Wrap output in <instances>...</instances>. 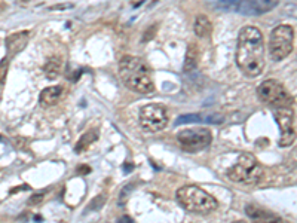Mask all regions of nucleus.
I'll return each mask as SVG.
<instances>
[{
  "mask_svg": "<svg viewBox=\"0 0 297 223\" xmlns=\"http://www.w3.org/2000/svg\"><path fill=\"white\" fill-rule=\"evenodd\" d=\"M236 64L244 76L255 77L264 68V42L257 27L247 25L239 31Z\"/></svg>",
  "mask_w": 297,
  "mask_h": 223,
  "instance_id": "f257e3e1",
  "label": "nucleus"
},
{
  "mask_svg": "<svg viewBox=\"0 0 297 223\" xmlns=\"http://www.w3.org/2000/svg\"><path fill=\"white\" fill-rule=\"evenodd\" d=\"M119 74L122 82L131 91L138 94H151L154 91V82L151 73L140 56L125 55L119 61Z\"/></svg>",
  "mask_w": 297,
  "mask_h": 223,
  "instance_id": "f03ea898",
  "label": "nucleus"
},
{
  "mask_svg": "<svg viewBox=\"0 0 297 223\" xmlns=\"http://www.w3.org/2000/svg\"><path fill=\"white\" fill-rule=\"evenodd\" d=\"M175 198L184 210L195 214H209L218 207V202L212 195L195 184L181 186L177 190Z\"/></svg>",
  "mask_w": 297,
  "mask_h": 223,
  "instance_id": "7ed1b4c3",
  "label": "nucleus"
},
{
  "mask_svg": "<svg viewBox=\"0 0 297 223\" xmlns=\"http://www.w3.org/2000/svg\"><path fill=\"white\" fill-rule=\"evenodd\" d=\"M227 177L236 183L257 184L263 177V168L251 153H242L238 158V162L229 168Z\"/></svg>",
  "mask_w": 297,
  "mask_h": 223,
  "instance_id": "20e7f679",
  "label": "nucleus"
},
{
  "mask_svg": "<svg viewBox=\"0 0 297 223\" xmlns=\"http://www.w3.org/2000/svg\"><path fill=\"white\" fill-rule=\"evenodd\" d=\"M257 94L263 103L269 104L273 109H293V97L285 89V86L275 79H267L261 82Z\"/></svg>",
  "mask_w": 297,
  "mask_h": 223,
  "instance_id": "39448f33",
  "label": "nucleus"
},
{
  "mask_svg": "<svg viewBox=\"0 0 297 223\" xmlns=\"http://www.w3.org/2000/svg\"><path fill=\"white\" fill-rule=\"evenodd\" d=\"M294 46V30L291 25L281 24L275 27L269 39V55L273 61L287 58Z\"/></svg>",
  "mask_w": 297,
  "mask_h": 223,
  "instance_id": "423d86ee",
  "label": "nucleus"
},
{
  "mask_svg": "<svg viewBox=\"0 0 297 223\" xmlns=\"http://www.w3.org/2000/svg\"><path fill=\"white\" fill-rule=\"evenodd\" d=\"M177 140L184 152L196 153L211 144L212 134L208 128H187L177 134Z\"/></svg>",
  "mask_w": 297,
  "mask_h": 223,
  "instance_id": "0eeeda50",
  "label": "nucleus"
},
{
  "mask_svg": "<svg viewBox=\"0 0 297 223\" xmlns=\"http://www.w3.org/2000/svg\"><path fill=\"white\" fill-rule=\"evenodd\" d=\"M140 125L147 132H159L168 125V112L162 104H147L140 110Z\"/></svg>",
  "mask_w": 297,
  "mask_h": 223,
  "instance_id": "6e6552de",
  "label": "nucleus"
},
{
  "mask_svg": "<svg viewBox=\"0 0 297 223\" xmlns=\"http://www.w3.org/2000/svg\"><path fill=\"white\" fill-rule=\"evenodd\" d=\"M275 119L279 125L281 129V137H279V146L281 147H288L294 143L296 140V129H294V114L293 109H273Z\"/></svg>",
  "mask_w": 297,
  "mask_h": 223,
  "instance_id": "1a4fd4ad",
  "label": "nucleus"
},
{
  "mask_svg": "<svg viewBox=\"0 0 297 223\" xmlns=\"http://www.w3.org/2000/svg\"><path fill=\"white\" fill-rule=\"evenodd\" d=\"M278 4V0H242L236 7L239 13L247 16H255L272 10Z\"/></svg>",
  "mask_w": 297,
  "mask_h": 223,
  "instance_id": "9d476101",
  "label": "nucleus"
},
{
  "mask_svg": "<svg viewBox=\"0 0 297 223\" xmlns=\"http://www.w3.org/2000/svg\"><path fill=\"white\" fill-rule=\"evenodd\" d=\"M245 213L251 219L252 223H287L282 217H279L275 213L267 211L258 205H252V204L247 205Z\"/></svg>",
  "mask_w": 297,
  "mask_h": 223,
  "instance_id": "9b49d317",
  "label": "nucleus"
},
{
  "mask_svg": "<svg viewBox=\"0 0 297 223\" xmlns=\"http://www.w3.org/2000/svg\"><path fill=\"white\" fill-rule=\"evenodd\" d=\"M30 39V33L28 31H18V33H13L10 34L6 40H4V45H6V52H7V61H10L16 54H19L25 46H27V42Z\"/></svg>",
  "mask_w": 297,
  "mask_h": 223,
  "instance_id": "f8f14e48",
  "label": "nucleus"
},
{
  "mask_svg": "<svg viewBox=\"0 0 297 223\" xmlns=\"http://www.w3.org/2000/svg\"><path fill=\"white\" fill-rule=\"evenodd\" d=\"M64 94H65V91H64V88H62L61 85L48 86V88H45V89L40 92V95H39V101H40V104L49 107V106L56 104V103L62 98Z\"/></svg>",
  "mask_w": 297,
  "mask_h": 223,
  "instance_id": "ddd939ff",
  "label": "nucleus"
},
{
  "mask_svg": "<svg viewBox=\"0 0 297 223\" xmlns=\"http://www.w3.org/2000/svg\"><path fill=\"white\" fill-rule=\"evenodd\" d=\"M193 31L198 37H202V39L209 37L212 33V22L209 21L208 16L198 15L195 19V24H193Z\"/></svg>",
  "mask_w": 297,
  "mask_h": 223,
  "instance_id": "4468645a",
  "label": "nucleus"
},
{
  "mask_svg": "<svg viewBox=\"0 0 297 223\" xmlns=\"http://www.w3.org/2000/svg\"><path fill=\"white\" fill-rule=\"evenodd\" d=\"M198 61H199V51H198V46L195 43H190L187 46V52H186V56H184V71H192L196 68L198 65Z\"/></svg>",
  "mask_w": 297,
  "mask_h": 223,
  "instance_id": "2eb2a0df",
  "label": "nucleus"
},
{
  "mask_svg": "<svg viewBox=\"0 0 297 223\" xmlns=\"http://www.w3.org/2000/svg\"><path fill=\"white\" fill-rule=\"evenodd\" d=\"M97 138H98L97 131H88V132H85V134L80 137V140L76 143L74 152H77V153L83 152V150H85L86 147H89L94 141H97Z\"/></svg>",
  "mask_w": 297,
  "mask_h": 223,
  "instance_id": "dca6fc26",
  "label": "nucleus"
},
{
  "mask_svg": "<svg viewBox=\"0 0 297 223\" xmlns=\"http://www.w3.org/2000/svg\"><path fill=\"white\" fill-rule=\"evenodd\" d=\"M43 70H45V74L48 76V79H55L59 74V71H61V61H59V58H50V59H48L46 64H45V67H43Z\"/></svg>",
  "mask_w": 297,
  "mask_h": 223,
  "instance_id": "f3484780",
  "label": "nucleus"
},
{
  "mask_svg": "<svg viewBox=\"0 0 297 223\" xmlns=\"http://www.w3.org/2000/svg\"><path fill=\"white\" fill-rule=\"evenodd\" d=\"M205 120L200 114H196V113H190V114H183V116H178L177 120H175V125H183V123H198V122H202Z\"/></svg>",
  "mask_w": 297,
  "mask_h": 223,
  "instance_id": "a211bd4d",
  "label": "nucleus"
},
{
  "mask_svg": "<svg viewBox=\"0 0 297 223\" xmlns=\"http://www.w3.org/2000/svg\"><path fill=\"white\" fill-rule=\"evenodd\" d=\"M7 59H4V61H1L0 62V85L3 83V80H4V77H6V71H7Z\"/></svg>",
  "mask_w": 297,
  "mask_h": 223,
  "instance_id": "6ab92c4d",
  "label": "nucleus"
},
{
  "mask_svg": "<svg viewBox=\"0 0 297 223\" xmlns=\"http://www.w3.org/2000/svg\"><path fill=\"white\" fill-rule=\"evenodd\" d=\"M43 198H45L43 193H34V195L28 199V204H39Z\"/></svg>",
  "mask_w": 297,
  "mask_h": 223,
  "instance_id": "aec40b11",
  "label": "nucleus"
},
{
  "mask_svg": "<svg viewBox=\"0 0 297 223\" xmlns=\"http://www.w3.org/2000/svg\"><path fill=\"white\" fill-rule=\"evenodd\" d=\"M220 1H221L224 6H236V7H238V6L241 4L242 0H220Z\"/></svg>",
  "mask_w": 297,
  "mask_h": 223,
  "instance_id": "412c9836",
  "label": "nucleus"
},
{
  "mask_svg": "<svg viewBox=\"0 0 297 223\" xmlns=\"http://www.w3.org/2000/svg\"><path fill=\"white\" fill-rule=\"evenodd\" d=\"M116 223H135L129 216H123V217H120Z\"/></svg>",
  "mask_w": 297,
  "mask_h": 223,
  "instance_id": "4be33fe9",
  "label": "nucleus"
},
{
  "mask_svg": "<svg viewBox=\"0 0 297 223\" xmlns=\"http://www.w3.org/2000/svg\"><path fill=\"white\" fill-rule=\"evenodd\" d=\"M77 169H79V172H80V174H88V172L91 171V168H89V167H86V165H82V167H79Z\"/></svg>",
  "mask_w": 297,
  "mask_h": 223,
  "instance_id": "5701e85b",
  "label": "nucleus"
},
{
  "mask_svg": "<svg viewBox=\"0 0 297 223\" xmlns=\"http://www.w3.org/2000/svg\"><path fill=\"white\" fill-rule=\"evenodd\" d=\"M22 189H27V186H21V187H15V189H12V190H10V193H13V192H18V190H22Z\"/></svg>",
  "mask_w": 297,
  "mask_h": 223,
  "instance_id": "b1692460",
  "label": "nucleus"
},
{
  "mask_svg": "<svg viewBox=\"0 0 297 223\" xmlns=\"http://www.w3.org/2000/svg\"><path fill=\"white\" fill-rule=\"evenodd\" d=\"M232 223H247L245 220H235V222H232Z\"/></svg>",
  "mask_w": 297,
  "mask_h": 223,
  "instance_id": "393cba45",
  "label": "nucleus"
},
{
  "mask_svg": "<svg viewBox=\"0 0 297 223\" xmlns=\"http://www.w3.org/2000/svg\"><path fill=\"white\" fill-rule=\"evenodd\" d=\"M0 138H1V137H0Z\"/></svg>",
  "mask_w": 297,
  "mask_h": 223,
  "instance_id": "a878e982",
  "label": "nucleus"
}]
</instances>
